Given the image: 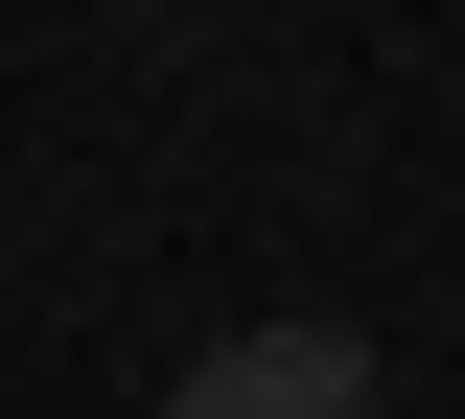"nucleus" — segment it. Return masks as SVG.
<instances>
[{
    "label": "nucleus",
    "instance_id": "f257e3e1",
    "mask_svg": "<svg viewBox=\"0 0 465 419\" xmlns=\"http://www.w3.org/2000/svg\"><path fill=\"white\" fill-rule=\"evenodd\" d=\"M163 419H396V350H372V326H326V303H280V326L186 350Z\"/></svg>",
    "mask_w": 465,
    "mask_h": 419
}]
</instances>
